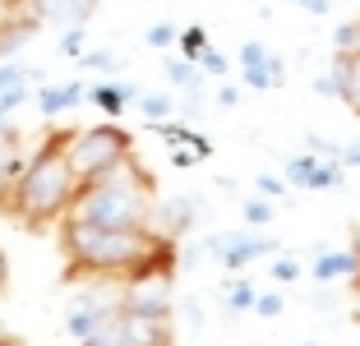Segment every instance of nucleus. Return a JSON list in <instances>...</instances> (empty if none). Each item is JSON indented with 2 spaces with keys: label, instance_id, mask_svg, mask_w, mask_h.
<instances>
[{
  "label": "nucleus",
  "instance_id": "nucleus-23",
  "mask_svg": "<svg viewBox=\"0 0 360 346\" xmlns=\"http://www.w3.org/2000/svg\"><path fill=\"white\" fill-rule=\"evenodd\" d=\"M84 23H70V28H65V37H60V51L65 56H84Z\"/></svg>",
  "mask_w": 360,
  "mask_h": 346
},
{
  "label": "nucleus",
  "instance_id": "nucleus-20",
  "mask_svg": "<svg viewBox=\"0 0 360 346\" xmlns=\"http://www.w3.org/2000/svg\"><path fill=\"white\" fill-rule=\"evenodd\" d=\"M314 158H319V153H300V158H291V162H286V180H291V185H309Z\"/></svg>",
  "mask_w": 360,
  "mask_h": 346
},
{
  "label": "nucleus",
  "instance_id": "nucleus-27",
  "mask_svg": "<svg viewBox=\"0 0 360 346\" xmlns=\"http://www.w3.org/2000/svg\"><path fill=\"white\" fill-rule=\"evenodd\" d=\"M23 97H28V84H14V88H5V93H0V115H10L14 106L23 102Z\"/></svg>",
  "mask_w": 360,
  "mask_h": 346
},
{
  "label": "nucleus",
  "instance_id": "nucleus-32",
  "mask_svg": "<svg viewBox=\"0 0 360 346\" xmlns=\"http://www.w3.org/2000/svg\"><path fill=\"white\" fill-rule=\"evenodd\" d=\"M79 60H84L88 70H111V65H116V56H111V51H84Z\"/></svg>",
  "mask_w": 360,
  "mask_h": 346
},
{
  "label": "nucleus",
  "instance_id": "nucleus-36",
  "mask_svg": "<svg viewBox=\"0 0 360 346\" xmlns=\"http://www.w3.org/2000/svg\"><path fill=\"white\" fill-rule=\"evenodd\" d=\"M5 286H10V254L0 250V295H5Z\"/></svg>",
  "mask_w": 360,
  "mask_h": 346
},
{
  "label": "nucleus",
  "instance_id": "nucleus-17",
  "mask_svg": "<svg viewBox=\"0 0 360 346\" xmlns=\"http://www.w3.org/2000/svg\"><path fill=\"white\" fill-rule=\"evenodd\" d=\"M139 111L148 115V125H158V120H167L176 106H171V97H167V93H143V97H139Z\"/></svg>",
  "mask_w": 360,
  "mask_h": 346
},
{
  "label": "nucleus",
  "instance_id": "nucleus-9",
  "mask_svg": "<svg viewBox=\"0 0 360 346\" xmlns=\"http://www.w3.org/2000/svg\"><path fill=\"white\" fill-rule=\"evenodd\" d=\"M28 10L37 14L42 23H60V28H70V23H84L88 14L97 10V0H28Z\"/></svg>",
  "mask_w": 360,
  "mask_h": 346
},
{
  "label": "nucleus",
  "instance_id": "nucleus-13",
  "mask_svg": "<svg viewBox=\"0 0 360 346\" xmlns=\"http://www.w3.org/2000/svg\"><path fill=\"white\" fill-rule=\"evenodd\" d=\"M84 97H88V88L75 79V84H60V88H42V93H37V106H42V115H60L75 102H84Z\"/></svg>",
  "mask_w": 360,
  "mask_h": 346
},
{
  "label": "nucleus",
  "instance_id": "nucleus-21",
  "mask_svg": "<svg viewBox=\"0 0 360 346\" xmlns=\"http://www.w3.org/2000/svg\"><path fill=\"white\" fill-rule=\"evenodd\" d=\"M245 222H250V226H268V222H273V199H264V194L250 199L245 203Z\"/></svg>",
  "mask_w": 360,
  "mask_h": 346
},
{
  "label": "nucleus",
  "instance_id": "nucleus-37",
  "mask_svg": "<svg viewBox=\"0 0 360 346\" xmlns=\"http://www.w3.org/2000/svg\"><path fill=\"white\" fill-rule=\"evenodd\" d=\"M0 10H5V14H19V10H28V0H0Z\"/></svg>",
  "mask_w": 360,
  "mask_h": 346
},
{
  "label": "nucleus",
  "instance_id": "nucleus-39",
  "mask_svg": "<svg viewBox=\"0 0 360 346\" xmlns=\"http://www.w3.org/2000/svg\"><path fill=\"white\" fill-rule=\"evenodd\" d=\"M0 346H23V342H19V337H14V333H10L5 323H0Z\"/></svg>",
  "mask_w": 360,
  "mask_h": 346
},
{
  "label": "nucleus",
  "instance_id": "nucleus-8",
  "mask_svg": "<svg viewBox=\"0 0 360 346\" xmlns=\"http://www.w3.org/2000/svg\"><path fill=\"white\" fill-rule=\"evenodd\" d=\"M194 217H199V203H194V199L153 203V231H158V236H167V241H180V236L194 226Z\"/></svg>",
  "mask_w": 360,
  "mask_h": 346
},
{
  "label": "nucleus",
  "instance_id": "nucleus-31",
  "mask_svg": "<svg viewBox=\"0 0 360 346\" xmlns=\"http://www.w3.org/2000/svg\"><path fill=\"white\" fill-rule=\"evenodd\" d=\"M255 309L264 319H277V314H282V295H255Z\"/></svg>",
  "mask_w": 360,
  "mask_h": 346
},
{
  "label": "nucleus",
  "instance_id": "nucleus-14",
  "mask_svg": "<svg viewBox=\"0 0 360 346\" xmlns=\"http://www.w3.org/2000/svg\"><path fill=\"white\" fill-rule=\"evenodd\" d=\"M88 97H93V102L102 106L106 115H120V111H125V106L139 97V88H134V84H93V88H88Z\"/></svg>",
  "mask_w": 360,
  "mask_h": 346
},
{
  "label": "nucleus",
  "instance_id": "nucleus-34",
  "mask_svg": "<svg viewBox=\"0 0 360 346\" xmlns=\"http://www.w3.org/2000/svg\"><path fill=\"white\" fill-rule=\"evenodd\" d=\"M291 5H296V10H305V14H328V0H291Z\"/></svg>",
  "mask_w": 360,
  "mask_h": 346
},
{
  "label": "nucleus",
  "instance_id": "nucleus-2",
  "mask_svg": "<svg viewBox=\"0 0 360 346\" xmlns=\"http://www.w3.org/2000/svg\"><path fill=\"white\" fill-rule=\"evenodd\" d=\"M158 245L153 226H93L65 212L60 217V250L70 259L65 277H120L129 282L139 263Z\"/></svg>",
  "mask_w": 360,
  "mask_h": 346
},
{
  "label": "nucleus",
  "instance_id": "nucleus-12",
  "mask_svg": "<svg viewBox=\"0 0 360 346\" xmlns=\"http://www.w3.org/2000/svg\"><path fill=\"white\" fill-rule=\"evenodd\" d=\"M356 273H360V250L351 245V250H328V254H319L314 259V277L319 282H356Z\"/></svg>",
  "mask_w": 360,
  "mask_h": 346
},
{
  "label": "nucleus",
  "instance_id": "nucleus-15",
  "mask_svg": "<svg viewBox=\"0 0 360 346\" xmlns=\"http://www.w3.org/2000/svg\"><path fill=\"white\" fill-rule=\"evenodd\" d=\"M79 346H129V333H125V314H111V319H102V323L93 328V333L84 337Z\"/></svg>",
  "mask_w": 360,
  "mask_h": 346
},
{
  "label": "nucleus",
  "instance_id": "nucleus-40",
  "mask_svg": "<svg viewBox=\"0 0 360 346\" xmlns=\"http://www.w3.org/2000/svg\"><path fill=\"white\" fill-rule=\"evenodd\" d=\"M356 250H360V231H356Z\"/></svg>",
  "mask_w": 360,
  "mask_h": 346
},
{
  "label": "nucleus",
  "instance_id": "nucleus-25",
  "mask_svg": "<svg viewBox=\"0 0 360 346\" xmlns=\"http://www.w3.org/2000/svg\"><path fill=\"white\" fill-rule=\"evenodd\" d=\"M194 65H199V74H226V56H222V51H212V46H208V51H203Z\"/></svg>",
  "mask_w": 360,
  "mask_h": 346
},
{
  "label": "nucleus",
  "instance_id": "nucleus-18",
  "mask_svg": "<svg viewBox=\"0 0 360 346\" xmlns=\"http://www.w3.org/2000/svg\"><path fill=\"white\" fill-rule=\"evenodd\" d=\"M176 42H180V51H185V60H199V56L208 51V32H203L199 23H194V28H185V32H180Z\"/></svg>",
  "mask_w": 360,
  "mask_h": 346
},
{
  "label": "nucleus",
  "instance_id": "nucleus-33",
  "mask_svg": "<svg viewBox=\"0 0 360 346\" xmlns=\"http://www.w3.org/2000/svg\"><path fill=\"white\" fill-rule=\"evenodd\" d=\"M314 93H319V97H338V79H333V70L314 79Z\"/></svg>",
  "mask_w": 360,
  "mask_h": 346
},
{
  "label": "nucleus",
  "instance_id": "nucleus-24",
  "mask_svg": "<svg viewBox=\"0 0 360 346\" xmlns=\"http://www.w3.org/2000/svg\"><path fill=\"white\" fill-rule=\"evenodd\" d=\"M226 309H255V286L250 282L231 286V291H226Z\"/></svg>",
  "mask_w": 360,
  "mask_h": 346
},
{
  "label": "nucleus",
  "instance_id": "nucleus-29",
  "mask_svg": "<svg viewBox=\"0 0 360 346\" xmlns=\"http://www.w3.org/2000/svg\"><path fill=\"white\" fill-rule=\"evenodd\" d=\"M255 185H259V194H264V199H282V194H286V180H277V176H259Z\"/></svg>",
  "mask_w": 360,
  "mask_h": 346
},
{
  "label": "nucleus",
  "instance_id": "nucleus-5",
  "mask_svg": "<svg viewBox=\"0 0 360 346\" xmlns=\"http://www.w3.org/2000/svg\"><path fill=\"white\" fill-rule=\"evenodd\" d=\"M203 250L222 263V268L236 273V268H245V263L259 259V254H273L277 241H268V236H259V226H250V231H217V236L203 241Z\"/></svg>",
  "mask_w": 360,
  "mask_h": 346
},
{
  "label": "nucleus",
  "instance_id": "nucleus-38",
  "mask_svg": "<svg viewBox=\"0 0 360 346\" xmlns=\"http://www.w3.org/2000/svg\"><path fill=\"white\" fill-rule=\"evenodd\" d=\"M217 102H222V106H236V102H240V93H236V88H222V93H217Z\"/></svg>",
  "mask_w": 360,
  "mask_h": 346
},
{
  "label": "nucleus",
  "instance_id": "nucleus-7",
  "mask_svg": "<svg viewBox=\"0 0 360 346\" xmlns=\"http://www.w3.org/2000/svg\"><path fill=\"white\" fill-rule=\"evenodd\" d=\"M120 309V295L116 300H106L102 291H88V295H75L70 300V309H65V333L75 337V342H84L88 333H93L102 319H111Z\"/></svg>",
  "mask_w": 360,
  "mask_h": 346
},
{
  "label": "nucleus",
  "instance_id": "nucleus-10",
  "mask_svg": "<svg viewBox=\"0 0 360 346\" xmlns=\"http://www.w3.org/2000/svg\"><path fill=\"white\" fill-rule=\"evenodd\" d=\"M333 79H338V97L360 115V46L333 56Z\"/></svg>",
  "mask_w": 360,
  "mask_h": 346
},
{
  "label": "nucleus",
  "instance_id": "nucleus-28",
  "mask_svg": "<svg viewBox=\"0 0 360 346\" xmlns=\"http://www.w3.org/2000/svg\"><path fill=\"white\" fill-rule=\"evenodd\" d=\"M268 56H273V51H268L264 42H245V46H240V65H264Z\"/></svg>",
  "mask_w": 360,
  "mask_h": 346
},
{
  "label": "nucleus",
  "instance_id": "nucleus-11",
  "mask_svg": "<svg viewBox=\"0 0 360 346\" xmlns=\"http://www.w3.org/2000/svg\"><path fill=\"white\" fill-rule=\"evenodd\" d=\"M125 314V309H120ZM125 333L129 346H176V333H171V319H143V314H125Z\"/></svg>",
  "mask_w": 360,
  "mask_h": 346
},
{
  "label": "nucleus",
  "instance_id": "nucleus-3",
  "mask_svg": "<svg viewBox=\"0 0 360 346\" xmlns=\"http://www.w3.org/2000/svg\"><path fill=\"white\" fill-rule=\"evenodd\" d=\"M148 171L134 158L125 167H116L111 176L79 185V199L70 208V217L93 222V226H153V199H148Z\"/></svg>",
  "mask_w": 360,
  "mask_h": 346
},
{
  "label": "nucleus",
  "instance_id": "nucleus-41",
  "mask_svg": "<svg viewBox=\"0 0 360 346\" xmlns=\"http://www.w3.org/2000/svg\"><path fill=\"white\" fill-rule=\"evenodd\" d=\"M356 291H360V273H356Z\"/></svg>",
  "mask_w": 360,
  "mask_h": 346
},
{
  "label": "nucleus",
  "instance_id": "nucleus-42",
  "mask_svg": "<svg viewBox=\"0 0 360 346\" xmlns=\"http://www.w3.org/2000/svg\"><path fill=\"white\" fill-rule=\"evenodd\" d=\"M300 346H314V342H300Z\"/></svg>",
  "mask_w": 360,
  "mask_h": 346
},
{
  "label": "nucleus",
  "instance_id": "nucleus-19",
  "mask_svg": "<svg viewBox=\"0 0 360 346\" xmlns=\"http://www.w3.org/2000/svg\"><path fill=\"white\" fill-rule=\"evenodd\" d=\"M167 74H171V84H176V88H199V65L185 60V56H180V60H171Z\"/></svg>",
  "mask_w": 360,
  "mask_h": 346
},
{
  "label": "nucleus",
  "instance_id": "nucleus-26",
  "mask_svg": "<svg viewBox=\"0 0 360 346\" xmlns=\"http://www.w3.org/2000/svg\"><path fill=\"white\" fill-rule=\"evenodd\" d=\"M176 37H180V32L171 28V23H153V28H148V46H158V51H162V46H171Z\"/></svg>",
  "mask_w": 360,
  "mask_h": 346
},
{
  "label": "nucleus",
  "instance_id": "nucleus-4",
  "mask_svg": "<svg viewBox=\"0 0 360 346\" xmlns=\"http://www.w3.org/2000/svg\"><path fill=\"white\" fill-rule=\"evenodd\" d=\"M65 158H70V167H75L79 185H88V180H102L116 167H125V162L134 158V139H129V129H120V125L70 129Z\"/></svg>",
  "mask_w": 360,
  "mask_h": 346
},
{
  "label": "nucleus",
  "instance_id": "nucleus-30",
  "mask_svg": "<svg viewBox=\"0 0 360 346\" xmlns=\"http://www.w3.org/2000/svg\"><path fill=\"white\" fill-rule=\"evenodd\" d=\"M273 277H277V282H296V277H300V263L296 259H277L273 263Z\"/></svg>",
  "mask_w": 360,
  "mask_h": 346
},
{
  "label": "nucleus",
  "instance_id": "nucleus-22",
  "mask_svg": "<svg viewBox=\"0 0 360 346\" xmlns=\"http://www.w3.org/2000/svg\"><path fill=\"white\" fill-rule=\"evenodd\" d=\"M351 46H360V23H338V32H333V51H351Z\"/></svg>",
  "mask_w": 360,
  "mask_h": 346
},
{
  "label": "nucleus",
  "instance_id": "nucleus-16",
  "mask_svg": "<svg viewBox=\"0 0 360 346\" xmlns=\"http://www.w3.org/2000/svg\"><path fill=\"white\" fill-rule=\"evenodd\" d=\"M342 185V162L338 158H314V171H309L305 189H338Z\"/></svg>",
  "mask_w": 360,
  "mask_h": 346
},
{
  "label": "nucleus",
  "instance_id": "nucleus-1",
  "mask_svg": "<svg viewBox=\"0 0 360 346\" xmlns=\"http://www.w3.org/2000/svg\"><path fill=\"white\" fill-rule=\"evenodd\" d=\"M65 143H70V129H56V134L23 162V171L14 176L0 212H10L23 226L37 231V226H46V222H60L65 212L75 208L79 176H75V167H70V158H65Z\"/></svg>",
  "mask_w": 360,
  "mask_h": 346
},
{
  "label": "nucleus",
  "instance_id": "nucleus-35",
  "mask_svg": "<svg viewBox=\"0 0 360 346\" xmlns=\"http://www.w3.org/2000/svg\"><path fill=\"white\" fill-rule=\"evenodd\" d=\"M338 162H342V167H360V143L342 148V153H338Z\"/></svg>",
  "mask_w": 360,
  "mask_h": 346
},
{
  "label": "nucleus",
  "instance_id": "nucleus-6",
  "mask_svg": "<svg viewBox=\"0 0 360 346\" xmlns=\"http://www.w3.org/2000/svg\"><path fill=\"white\" fill-rule=\"evenodd\" d=\"M120 309H125V314H143V319H171V277H139V282H125Z\"/></svg>",
  "mask_w": 360,
  "mask_h": 346
}]
</instances>
